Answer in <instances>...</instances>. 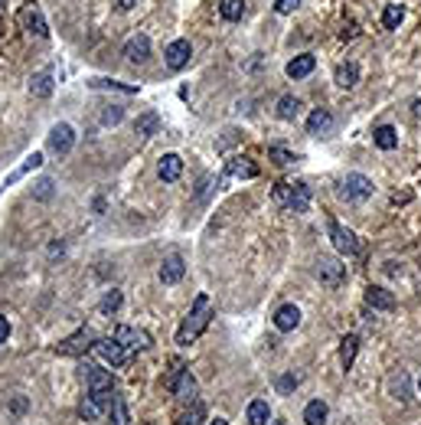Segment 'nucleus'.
Wrapping results in <instances>:
<instances>
[{"label": "nucleus", "mask_w": 421, "mask_h": 425, "mask_svg": "<svg viewBox=\"0 0 421 425\" xmlns=\"http://www.w3.org/2000/svg\"><path fill=\"white\" fill-rule=\"evenodd\" d=\"M176 425H206V406L199 399H193L189 409H183V413L176 415Z\"/></svg>", "instance_id": "nucleus-21"}, {"label": "nucleus", "mask_w": 421, "mask_h": 425, "mask_svg": "<svg viewBox=\"0 0 421 425\" xmlns=\"http://www.w3.org/2000/svg\"><path fill=\"white\" fill-rule=\"evenodd\" d=\"M212 321V301L209 295H196V301H193V308H189V314L183 317V324H180V330H176V344L180 347H189L193 340L209 327Z\"/></svg>", "instance_id": "nucleus-1"}, {"label": "nucleus", "mask_w": 421, "mask_h": 425, "mask_svg": "<svg viewBox=\"0 0 421 425\" xmlns=\"http://www.w3.org/2000/svg\"><path fill=\"white\" fill-rule=\"evenodd\" d=\"M300 7V0H274V10L278 13H294Z\"/></svg>", "instance_id": "nucleus-38"}, {"label": "nucleus", "mask_w": 421, "mask_h": 425, "mask_svg": "<svg viewBox=\"0 0 421 425\" xmlns=\"http://www.w3.org/2000/svg\"><path fill=\"white\" fill-rule=\"evenodd\" d=\"M298 324H300V308L298 304H281V308L274 311V327H278L281 334L294 330Z\"/></svg>", "instance_id": "nucleus-16"}, {"label": "nucleus", "mask_w": 421, "mask_h": 425, "mask_svg": "<svg viewBox=\"0 0 421 425\" xmlns=\"http://www.w3.org/2000/svg\"><path fill=\"white\" fill-rule=\"evenodd\" d=\"M343 265L336 262V259H320L317 262V278H320V285H327V288H340L343 285Z\"/></svg>", "instance_id": "nucleus-10"}, {"label": "nucleus", "mask_w": 421, "mask_h": 425, "mask_svg": "<svg viewBox=\"0 0 421 425\" xmlns=\"http://www.w3.org/2000/svg\"><path fill=\"white\" fill-rule=\"evenodd\" d=\"M39 164H43V154H39V150H33V154H30V157H26V161H23V167H20V170H13V174L7 177V184H3V187H10V184H17L20 177H26V174H30V170H37Z\"/></svg>", "instance_id": "nucleus-29"}, {"label": "nucleus", "mask_w": 421, "mask_h": 425, "mask_svg": "<svg viewBox=\"0 0 421 425\" xmlns=\"http://www.w3.org/2000/svg\"><path fill=\"white\" fill-rule=\"evenodd\" d=\"M268 157H271L274 164H281V167H287V164L298 161V154H294V150H287V148H281V144H271V148H268Z\"/></svg>", "instance_id": "nucleus-34"}, {"label": "nucleus", "mask_w": 421, "mask_h": 425, "mask_svg": "<svg viewBox=\"0 0 421 425\" xmlns=\"http://www.w3.org/2000/svg\"><path fill=\"white\" fill-rule=\"evenodd\" d=\"M314 66H317V59H314L310 52H300V56H294V59L287 63V75H291V79H307V75L314 72Z\"/></svg>", "instance_id": "nucleus-19"}, {"label": "nucleus", "mask_w": 421, "mask_h": 425, "mask_svg": "<svg viewBox=\"0 0 421 425\" xmlns=\"http://www.w3.org/2000/svg\"><path fill=\"white\" fill-rule=\"evenodd\" d=\"M88 347H95V334H92L88 327H82V330H79V334H72L69 340L56 344V353H62V357H82Z\"/></svg>", "instance_id": "nucleus-5"}, {"label": "nucleus", "mask_w": 421, "mask_h": 425, "mask_svg": "<svg viewBox=\"0 0 421 425\" xmlns=\"http://www.w3.org/2000/svg\"><path fill=\"white\" fill-rule=\"evenodd\" d=\"M372 141H376L382 150H396L398 148V131L392 125H382V128L372 131Z\"/></svg>", "instance_id": "nucleus-26"}, {"label": "nucleus", "mask_w": 421, "mask_h": 425, "mask_svg": "<svg viewBox=\"0 0 421 425\" xmlns=\"http://www.w3.org/2000/svg\"><path fill=\"white\" fill-rule=\"evenodd\" d=\"M88 86L92 88H112V92H121V95H137V86H121V82H112V79H92Z\"/></svg>", "instance_id": "nucleus-33"}, {"label": "nucleus", "mask_w": 421, "mask_h": 425, "mask_svg": "<svg viewBox=\"0 0 421 425\" xmlns=\"http://www.w3.org/2000/svg\"><path fill=\"white\" fill-rule=\"evenodd\" d=\"M219 13H223V20H242L245 0H223V3H219Z\"/></svg>", "instance_id": "nucleus-32"}, {"label": "nucleus", "mask_w": 421, "mask_h": 425, "mask_svg": "<svg viewBox=\"0 0 421 425\" xmlns=\"http://www.w3.org/2000/svg\"><path fill=\"white\" fill-rule=\"evenodd\" d=\"M52 197V180H39L37 184V200H50Z\"/></svg>", "instance_id": "nucleus-40"}, {"label": "nucleus", "mask_w": 421, "mask_h": 425, "mask_svg": "<svg viewBox=\"0 0 421 425\" xmlns=\"http://www.w3.org/2000/svg\"><path fill=\"white\" fill-rule=\"evenodd\" d=\"M157 128H161V115L157 112H144L141 118L134 121V131L141 138H150V135H157Z\"/></svg>", "instance_id": "nucleus-27"}, {"label": "nucleus", "mask_w": 421, "mask_h": 425, "mask_svg": "<svg viewBox=\"0 0 421 425\" xmlns=\"http://www.w3.org/2000/svg\"><path fill=\"white\" fill-rule=\"evenodd\" d=\"M7 337H10V321L0 314V344H7Z\"/></svg>", "instance_id": "nucleus-41"}, {"label": "nucleus", "mask_w": 421, "mask_h": 425, "mask_svg": "<svg viewBox=\"0 0 421 425\" xmlns=\"http://www.w3.org/2000/svg\"><path fill=\"white\" fill-rule=\"evenodd\" d=\"M271 197H274V203L287 206L291 212H307V206H310V187L307 184H278Z\"/></svg>", "instance_id": "nucleus-2"}, {"label": "nucleus", "mask_w": 421, "mask_h": 425, "mask_svg": "<svg viewBox=\"0 0 421 425\" xmlns=\"http://www.w3.org/2000/svg\"><path fill=\"white\" fill-rule=\"evenodd\" d=\"M124 56H127V63H147L150 59V39L144 33H137L124 43Z\"/></svg>", "instance_id": "nucleus-14"}, {"label": "nucleus", "mask_w": 421, "mask_h": 425, "mask_svg": "<svg viewBox=\"0 0 421 425\" xmlns=\"http://www.w3.org/2000/svg\"><path fill=\"white\" fill-rule=\"evenodd\" d=\"M26 26H30V33L39 39H46L50 37V23H46V17H43V10L39 7H26Z\"/></svg>", "instance_id": "nucleus-18"}, {"label": "nucleus", "mask_w": 421, "mask_h": 425, "mask_svg": "<svg viewBox=\"0 0 421 425\" xmlns=\"http://www.w3.org/2000/svg\"><path fill=\"white\" fill-rule=\"evenodd\" d=\"M112 422L114 425H131V415H127L124 396H114V402H112Z\"/></svg>", "instance_id": "nucleus-35"}, {"label": "nucleus", "mask_w": 421, "mask_h": 425, "mask_svg": "<svg viewBox=\"0 0 421 425\" xmlns=\"http://www.w3.org/2000/svg\"><path fill=\"white\" fill-rule=\"evenodd\" d=\"M189 56H193V46H189V39H174L167 50H163V63H167V69H174V72H180L186 63H189Z\"/></svg>", "instance_id": "nucleus-6"}, {"label": "nucleus", "mask_w": 421, "mask_h": 425, "mask_svg": "<svg viewBox=\"0 0 421 425\" xmlns=\"http://www.w3.org/2000/svg\"><path fill=\"white\" fill-rule=\"evenodd\" d=\"M157 174H161L163 184L180 180V174H183V157H180V154H163L161 164H157Z\"/></svg>", "instance_id": "nucleus-15"}, {"label": "nucleus", "mask_w": 421, "mask_h": 425, "mask_svg": "<svg viewBox=\"0 0 421 425\" xmlns=\"http://www.w3.org/2000/svg\"><path fill=\"white\" fill-rule=\"evenodd\" d=\"M75 144V131L72 125H65V121H59V125L50 131V150L52 154H59V157H65L69 150H72Z\"/></svg>", "instance_id": "nucleus-7"}, {"label": "nucleus", "mask_w": 421, "mask_h": 425, "mask_svg": "<svg viewBox=\"0 0 421 425\" xmlns=\"http://www.w3.org/2000/svg\"><path fill=\"white\" fill-rule=\"evenodd\" d=\"M268 425H285V422H268Z\"/></svg>", "instance_id": "nucleus-44"}, {"label": "nucleus", "mask_w": 421, "mask_h": 425, "mask_svg": "<svg viewBox=\"0 0 421 425\" xmlns=\"http://www.w3.org/2000/svg\"><path fill=\"white\" fill-rule=\"evenodd\" d=\"M333 82H336L340 88H353L356 82H360V66H356V63H343V66H336Z\"/></svg>", "instance_id": "nucleus-22"}, {"label": "nucleus", "mask_w": 421, "mask_h": 425, "mask_svg": "<svg viewBox=\"0 0 421 425\" xmlns=\"http://www.w3.org/2000/svg\"><path fill=\"white\" fill-rule=\"evenodd\" d=\"M95 353H99L105 363H112V366H127V363H131V350H127V347H121L114 337L95 340Z\"/></svg>", "instance_id": "nucleus-4"}, {"label": "nucleus", "mask_w": 421, "mask_h": 425, "mask_svg": "<svg viewBox=\"0 0 421 425\" xmlns=\"http://www.w3.org/2000/svg\"><path fill=\"white\" fill-rule=\"evenodd\" d=\"M121 118H124V112H121V108H114V105H112V108H108V112L101 115V125H118V121H121Z\"/></svg>", "instance_id": "nucleus-37"}, {"label": "nucleus", "mask_w": 421, "mask_h": 425, "mask_svg": "<svg viewBox=\"0 0 421 425\" xmlns=\"http://www.w3.org/2000/svg\"><path fill=\"white\" fill-rule=\"evenodd\" d=\"M298 115H300L298 95H281V99H278V118H281V121H294Z\"/></svg>", "instance_id": "nucleus-25"}, {"label": "nucleus", "mask_w": 421, "mask_h": 425, "mask_svg": "<svg viewBox=\"0 0 421 425\" xmlns=\"http://www.w3.org/2000/svg\"><path fill=\"white\" fill-rule=\"evenodd\" d=\"M330 131H333V112H330V108H314L307 118V135L323 138V135H330Z\"/></svg>", "instance_id": "nucleus-11"}, {"label": "nucleus", "mask_w": 421, "mask_h": 425, "mask_svg": "<svg viewBox=\"0 0 421 425\" xmlns=\"http://www.w3.org/2000/svg\"><path fill=\"white\" fill-rule=\"evenodd\" d=\"M99 413H101V409H99V406H95V402H92V399L79 406V415H82V419H95V415H99Z\"/></svg>", "instance_id": "nucleus-39"}, {"label": "nucleus", "mask_w": 421, "mask_h": 425, "mask_svg": "<svg viewBox=\"0 0 421 425\" xmlns=\"http://www.w3.org/2000/svg\"><path fill=\"white\" fill-rule=\"evenodd\" d=\"M121 291H118V288H112V291H105V295H101V301H99V311L101 314H114L118 311V308H121Z\"/></svg>", "instance_id": "nucleus-31"}, {"label": "nucleus", "mask_w": 421, "mask_h": 425, "mask_svg": "<svg viewBox=\"0 0 421 425\" xmlns=\"http://www.w3.org/2000/svg\"><path fill=\"white\" fill-rule=\"evenodd\" d=\"M0 13H3V0H0Z\"/></svg>", "instance_id": "nucleus-45"}, {"label": "nucleus", "mask_w": 421, "mask_h": 425, "mask_svg": "<svg viewBox=\"0 0 421 425\" xmlns=\"http://www.w3.org/2000/svg\"><path fill=\"white\" fill-rule=\"evenodd\" d=\"M327 233H330V239H333V246H336L340 255H349V259H353V255H360V239L353 236L343 223L330 219V223H327Z\"/></svg>", "instance_id": "nucleus-3"}, {"label": "nucleus", "mask_w": 421, "mask_h": 425, "mask_svg": "<svg viewBox=\"0 0 421 425\" xmlns=\"http://www.w3.org/2000/svg\"><path fill=\"white\" fill-rule=\"evenodd\" d=\"M183 272H186L183 255H180V252H170V255L163 259V265H161V281L163 285H176V281L183 278Z\"/></svg>", "instance_id": "nucleus-12"}, {"label": "nucleus", "mask_w": 421, "mask_h": 425, "mask_svg": "<svg viewBox=\"0 0 421 425\" xmlns=\"http://www.w3.org/2000/svg\"><path fill=\"white\" fill-rule=\"evenodd\" d=\"M304 422L307 425H323L327 422V402L323 399H310L304 409Z\"/></svg>", "instance_id": "nucleus-28"}, {"label": "nucleus", "mask_w": 421, "mask_h": 425, "mask_svg": "<svg viewBox=\"0 0 421 425\" xmlns=\"http://www.w3.org/2000/svg\"><path fill=\"white\" fill-rule=\"evenodd\" d=\"M30 95H33V99H50L52 95V69H39V72L30 79Z\"/></svg>", "instance_id": "nucleus-17"}, {"label": "nucleus", "mask_w": 421, "mask_h": 425, "mask_svg": "<svg viewBox=\"0 0 421 425\" xmlns=\"http://www.w3.org/2000/svg\"><path fill=\"white\" fill-rule=\"evenodd\" d=\"M229 174L238 177V180H255V177H258V167L248 161V157H232V161H229Z\"/></svg>", "instance_id": "nucleus-24"}, {"label": "nucleus", "mask_w": 421, "mask_h": 425, "mask_svg": "<svg viewBox=\"0 0 421 425\" xmlns=\"http://www.w3.org/2000/svg\"><path fill=\"white\" fill-rule=\"evenodd\" d=\"M209 425H229V422H225V419H212Z\"/></svg>", "instance_id": "nucleus-42"}, {"label": "nucleus", "mask_w": 421, "mask_h": 425, "mask_svg": "<svg viewBox=\"0 0 421 425\" xmlns=\"http://www.w3.org/2000/svg\"><path fill=\"white\" fill-rule=\"evenodd\" d=\"M366 304L376 311H396V295L382 285H369L366 288Z\"/></svg>", "instance_id": "nucleus-13"}, {"label": "nucleus", "mask_w": 421, "mask_h": 425, "mask_svg": "<svg viewBox=\"0 0 421 425\" xmlns=\"http://www.w3.org/2000/svg\"><path fill=\"white\" fill-rule=\"evenodd\" d=\"M418 389H421V376H418Z\"/></svg>", "instance_id": "nucleus-46"}, {"label": "nucleus", "mask_w": 421, "mask_h": 425, "mask_svg": "<svg viewBox=\"0 0 421 425\" xmlns=\"http://www.w3.org/2000/svg\"><path fill=\"white\" fill-rule=\"evenodd\" d=\"M418 272H421V252H418Z\"/></svg>", "instance_id": "nucleus-43"}, {"label": "nucleus", "mask_w": 421, "mask_h": 425, "mask_svg": "<svg viewBox=\"0 0 421 425\" xmlns=\"http://www.w3.org/2000/svg\"><path fill=\"white\" fill-rule=\"evenodd\" d=\"M248 425H268L271 422V409H268V402L265 399H251L248 402Z\"/></svg>", "instance_id": "nucleus-23"}, {"label": "nucleus", "mask_w": 421, "mask_h": 425, "mask_svg": "<svg viewBox=\"0 0 421 425\" xmlns=\"http://www.w3.org/2000/svg\"><path fill=\"white\" fill-rule=\"evenodd\" d=\"M356 353H360V337H356V334H347V337L340 340V363H343V370H353Z\"/></svg>", "instance_id": "nucleus-20"}, {"label": "nucleus", "mask_w": 421, "mask_h": 425, "mask_svg": "<svg viewBox=\"0 0 421 425\" xmlns=\"http://www.w3.org/2000/svg\"><path fill=\"white\" fill-rule=\"evenodd\" d=\"M372 180L366 174H347V180H343V197L347 200H366V197H372Z\"/></svg>", "instance_id": "nucleus-9"}, {"label": "nucleus", "mask_w": 421, "mask_h": 425, "mask_svg": "<svg viewBox=\"0 0 421 425\" xmlns=\"http://www.w3.org/2000/svg\"><path fill=\"white\" fill-rule=\"evenodd\" d=\"M405 20V7L402 3H389L382 10V23H385V30H398V23Z\"/></svg>", "instance_id": "nucleus-30"}, {"label": "nucleus", "mask_w": 421, "mask_h": 425, "mask_svg": "<svg viewBox=\"0 0 421 425\" xmlns=\"http://www.w3.org/2000/svg\"><path fill=\"white\" fill-rule=\"evenodd\" d=\"M298 383H300L298 373H285V376H278V383H274V386H278L281 396H287V393H294V389H298Z\"/></svg>", "instance_id": "nucleus-36"}, {"label": "nucleus", "mask_w": 421, "mask_h": 425, "mask_svg": "<svg viewBox=\"0 0 421 425\" xmlns=\"http://www.w3.org/2000/svg\"><path fill=\"white\" fill-rule=\"evenodd\" d=\"M114 340L121 344V347H127V350L134 353V350H144V347H150V337L144 334V330H137V327H114Z\"/></svg>", "instance_id": "nucleus-8"}]
</instances>
